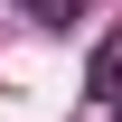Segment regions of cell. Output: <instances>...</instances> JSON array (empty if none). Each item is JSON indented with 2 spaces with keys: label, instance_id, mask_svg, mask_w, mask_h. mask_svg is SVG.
I'll return each instance as SVG.
<instances>
[{
  "label": "cell",
  "instance_id": "cell-1",
  "mask_svg": "<svg viewBox=\"0 0 122 122\" xmlns=\"http://www.w3.org/2000/svg\"><path fill=\"white\" fill-rule=\"evenodd\" d=\"M85 94H122V28L94 38V56H85Z\"/></svg>",
  "mask_w": 122,
  "mask_h": 122
},
{
  "label": "cell",
  "instance_id": "cell-2",
  "mask_svg": "<svg viewBox=\"0 0 122 122\" xmlns=\"http://www.w3.org/2000/svg\"><path fill=\"white\" fill-rule=\"evenodd\" d=\"M19 19H38V28H75L85 0H19Z\"/></svg>",
  "mask_w": 122,
  "mask_h": 122
},
{
  "label": "cell",
  "instance_id": "cell-3",
  "mask_svg": "<svg viewBox=\"0 0 122 122\" xmlns=\"http://www.w3.org/2000/svg\"><path fill=\"white\" fill-rule=\"evenodd\" d=\"M113 103H122V94H113Z\"/></svg>",
  "mask_w": 122,
  "mask_h": 122
}]
</instances>
